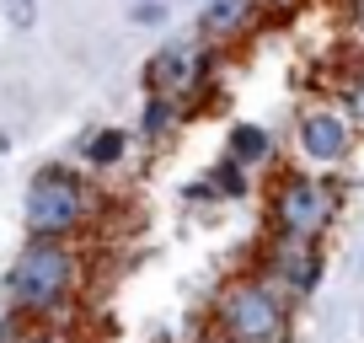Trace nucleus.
Here are the masks:
<instances>
[{
  "label": "nucleus",
  "mask_w": 364,
  "mask_h": 343,
  "mask_svg": "<svg viewBox=\"0 0 364 343\" xmlns=\"http://www.w3.org/2000/svg\"><path fill=\"white\" fill-rule=\"evenodd\" d=\"M353 27L364 33V0H353Z\"/></svg>",
  "instance_id": "obj_15"
},
{
  "label": "nucleus",
  "mask_w": 364,
  "mask_h": 343,
  "mask_svg": "<svg viewBox=\"0 0 364 343\" xmlns=\"http://www.w3.org/2000/svg\"><path fill=\"white\" fill-rule=\"evenodd\" d=\"M289 306L273 285L262 279H230L215 300L220 338L230 343H289Z\"/></svg>",
  "instance_id": "obj_2"
},
{
  "label": "nucleus",
  "mask_w": 364,
  "mask_h": 343,
  "mask_svg": "<svg viewBox=\"0 0 364 343\" xmlns=\"http://www.w3.org/2000/svg\"><path fill=\"white\" fill-rule=\"evenodd\" d=\"M268 215H273V231L300 236V241H316L321 231L338 220V188L321 183V177H295V172H289L284 183L273 188Z\"/></svg>",
  "instance_id": "obj_4"
},
{
  "label": "nucleus",
  "mask_w": 364,
  "mask_h": 343,
  "mask_svg": "<svg viewBox=\"0 0 364 343\" xmlns=\"http://www.w3.org/2000/svg\"><path fill=\"white\" fill-rule=\"evenodd\" d=\"M75 279H80L75 247L33 236L6 274V295H11V311H22V317H48L75 295Z\"/></svg>",
  "instance_id": "obj_1"
},
{
  "label": "nucleus",
  "mask_w": 364,
  "mask_h": 343,
  "mask_svg": "<svg viewBox=\"0 0 364 343\" xmlns=\"http://www.w3.org/2000/svg\"><path fill=\"white\" fill-rule=\"evenodd\" d=\"M257 11H262V0H204L198 33H204L209 43H230V38H241L257 22Z\"/></svg>",
  "instance_id": "obj_7"
},
{
  "label": "nucleus",
  "mask_w": 364,
  "mask_h": 343,
  "mask_svg": "<svg viewBox=\"0 0 364 343\" xmlns=\"http://www.w3.org/2000/svg\"><path fill=\"white\" fill-rule=\"evenodd\" d=\"M295 139H300V150H306V161L338 167V161L353 150V124H348V113H338V107H311V113L300 118Z\"/></svg>",
  "instance_id": "obj_6"
},
{
  "label": "nucleus",
  "mask_w": 364,
  "mask_h": 343,
  "mask_svg": "<svg viewBox=\"0 0 364 343\" xmlns=\"http://www.w3.org/2000/svg\"><path fill=\"white\" fill-rule=\"evenodd\" d=\"M262 285H273L284 300H306L311 290L321 285V252L316 241H300V236H284V231H273L262 241Z\"/></svg>",
  "instance_id": "obj_5"
},
{
  "label": "nucleus",
  "mask_w": 364,
  "mask_h": 343,
  "mask_svg": "<svg viewBox=\"0 0 364 343\" xmlns=\"http://www.w3.org/2000/svg\"><path fill=\"white\" fill-rule=\"evenodd\" d=\"M209 194H225V199H241L247 194V167H236V161H220L215 167V177H209Z\"/></svg>",
  "instance_id": "obj_11"
},
{
  "label": "nucleus",
  "mask_w": 364,
  "mask_h": 343,
  "mask_svg": "<svg viewBox=\"0 0 364 343\" xmlns=\"http://www.w3.org/2000/svg\"><path fill=\"white\" fill-rule=\"evenodd\" d=\"M22 343H54V338H48V332H27Z\"/></svg>",
  "instance_id": "obj_16"
},
{
  "label": "nucleus",
  "mask_w": 364,
  "mask_h": 343,
  "mask_svg": "<svg viewBox=\"0 0 364 343\" xmlns=\"http://www.w3.org/2000/svg\"><path fill=\"white\" fill-rule=\"evenodd\" d=\"M262 6H268V11H295L300 0H262Z\"/></svg>",
  "instance_id": "obj_14"
},
{
  "label": "nucleus",
  "mask_w": 364,
  "mask_h": 343,
  "mask_svg": "<svg viewBox=\"0 0 364 343\" xmlns=\"http://www.w3.org/2000/svg\"><path fill=\"white\" fill-rule=\"evenodd\" d=\"M161 16H166V6H156V0H150V6H134V22H161Z\"/></svg>",
  "instance_id": "obj_13"
},
{
  "label": "nucleus",
  "mask_w": 364,
  "mask_h": 343,
  "mask_svg": "<svg viewBox=\"0 0 364 343\" xmlns=\"http://www.w3.org/2000/svg\"><path fill=\"white\" fill-rule=\"evenodd\" d=\"M209 343H230V338H209Z\"/></svg>",
  "instance_id": "obj_17"
},
{
  "label": "nucleus",
  "mask_w": 364,
  "mask_h": 343,
  "mask_svg": "<svg viewBox=\"0 0 364 343\" xmlns=\"http://www.w3.org/2000/svg\"><path fill=\"white\" fill-rule=\"evenodd\" d=\"M348 107H353V118H364V70L348 75Z\"/></svg>",
  "instance_id": "obj_12"
},
{
  "label": "nucleus",
  "mask_w": 364,
  "mask_h": 343,
  "mask_svg": "<svg viewBox=\"0 0 364 343\" xmlns=\"http://www.w3.org/2000/svg\"><path fill=\"white\" fill-rule=\"evenodd\" d=\"M236 167H247V172H257V167H268L273 161V134L268 129H257V124H236L230 129V150H225Z\"/></svg>",
  "instance_id": "obj_8"
},
{
  "label": "nucleus",
  "mask_w": 364,
  "mask_h": 343,
  "mask_svg": "<svg viewBox=\"0 0 364 343\" xmlns=\"http://www.w3.org/2000/svg\"><path fill=\"white\" fill-rule=\"evenodd\" d=\"M91 220V199H86V183L65 167H43L27 183V231L43 241H65L75 236L80 226Z\"/></svg>",
  "instance_id": "obj_3"
},
{
  "label": "nucleus",
  "mask_w": 364,
  "mask_h": 343,
  "mask_svg": "<svg viewBox=\"0 0 364 343\" xmlns=\"http://www.w3.org/2000/svg\"><path fill=\"white\" fill-rule=\"evenodd\" d=\"M124 150H129L124 129H102V134L86 139V161H91V167H113V161H124Z\"/></svg>",
  "instance_id": "obj_10"
},
{
  "label": "nucleus",
  "mask_w": 364,
  "mask_h": 343,
  "mask_svg": "<svg viewBox=\"0 0 364 343\" xmlns=\"http://www.w3.org/2000/svg\"><path fill=\"white\" fill-rule=\"evenodd\" d=\"M177 118H182L177 97H150L145 113H139V129H145L150 139H161V134H171V124H177Z\"/></svg>",
  "instance_id": "obj_9"
}]
</instances>
